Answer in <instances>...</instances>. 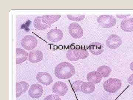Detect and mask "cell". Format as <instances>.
<instances>
[{
	"instance_id": "cell-14",
	"label": "cell",
	"mask_w": 133,
	"mask_h": 100,
	"mask_svg": "<svg viewBox=\"0 0 133 100\" xmlns=\"http://www.w3.org/2000/svg\"><path fill=\"white\" fill-rule=\"evenodd\" d=\"M29 87L28 83L25 81H21L16 83V96L19 98L23 94L28 91Z\"/></svg>"
},
{
	"instance_id": "cell-4",
	"label": "cell",
	"mask_w": 133,
	"mask_h": 100,
	"mask_svg": "<svg viewBox=\"0 0 133 100\" xmlns=\"http://www.w3.org/2000/svg\"><path fill=\"white\" fill-rule=\"evenodd\" d=\"M97 22L102 28H109L115 26L116 23V19L112 15H102L98 17Z\"/></svg>"
},
{
	"instance_id": "cell-22",
	"label": "cell",
	"mask_w": 133,
	"mask_h": 100,
	"mask_svg": "<svg viewBox=\"0 0 133 100\" xmlns=\"http://www.w3.org/2000/svg\"><path fill=\"white\" fill-rule=\"evenodd\" d=\"M84 83V82L81 80H77L72 83V87L73 90L76 92H81V86Z\"/></svg>"
},
{
	"instance_id": "cell-3",
	"label": "cell",
	"mask_w": 133,
	"mask_h": 100,
	"mask_svg": "<svg viewBox=\"0 0 133 100\" xmlns=\"http://www.w3.org/2000/svg\"><path fill=\"white\" fill-rule=\"evenodd\" d=\"M121 86V80L116 78H109L105 81L103 85L105 90L111 93L116 92L119 90Z\"/></svg>"
},
{
	"instance_id": "cell-5",
	"label": "cell",
	"mask_w": 133,
	"mask_h": 100,
	"mask_svg": "<svg viewBox=\"0 0 133 100\" xmlns=\"http://www.w3.org/2000/svg\"><path fill=\"white\" fill-rule=\"evenodd\" d=\"M21 44L24 49L28 51H30L33 50L36 47L37 40L34 36L27 35L22 39Z\"/></svg>"
},
{
	"instance_id": "cell-13",
	"label": "cell",
	"mask_w": 133,
	"mask_h": 100,
	"mask_svg": "<svg viewBox=\"0 0 133 100\" xmlns=\"http://www.w3.org/2000/svg\"><path fill=\"white\" fill-rule=\"evenodd\" d=\"M29 60L32 63H37L41 62L43 59V54L42 52L38 50L33 51L29 54Z\"/></svg>"
},
{
	"instance_id": "cell-23",
	"label": "cell",
	"mask_w": 133,
	"mask_h": 100,
	"mask_svg": "<svg viewBox=\"0 0 133 100\" xmlns=\"http://www.w3.org/2000/svg\"><path fill=\"white\" fill-rule=\"evenodd\" d=\"M66 57L67 59L70 61L75 62L78 60L74 56L72 49L69 50L67 51L66 54Z\"/></svg>"
},
{
	"instance_id": "cell-19",
	"label": "cell",
	"mask_w": 133,
	"mask_h": 100,
	"mask_svg": "<svg viewBox=\"0 0 133 100\" xmlns=\"http://www.w3.org/2000/svg\"><path fill=\"white\" fill-rule=\"evenodd\" d=\"M72 50L74 56L78 60L79 59H85L88 57V53L86 50L79 48Z\"/></svg>"
},
{
	"instance_id": "cell-18",
	"label": "cell",
	"mask_w": 133,
	"mask_h": 100,
	"mask_svg": "<svg viewBox=\"0 0 133 100\" xmlns=\"http://www.w3.org/2000/svg\"><path fill=\"white\" fill-rule=\"evenodd\" d=\"M95 86L94 84L92 82H84L81 86V91L86 94L92 93L94 92Z\"/></svg>"
},
{
	"instance_id": "cell-21",
	"label": "cell",
	"mask_w": 133,
	"mask_h": 100,
	"mask_svg": "<svg viewBox=\"0 0 133 100\" xmlns=\"http://www.w3.org/2000/svg\"><path fill=\"white\" fill-rule=\"evenodd\" d=\"M85 15H67V17L70 20L74 21L79 22L83 21L85 17Z\"/></svg>"
},
{
	"instance_id": "cell-20",
	"label": "cell",
	"mask_w": 133,
	"mask_h": 100,
	"mask_svg": "<svg viewBox=\"0 0 133 100\" xmlns=\"http://www.w3.org/2000/svg\"><path fill=\"white\" fill-rule=\"evenodd\" d=\"M97 72L103 78H106L109 76L111 72V68L107 66L103 65L100 66L97 69Z\"/></svg>"
},
{
	"instance_id": "cell-12",
	"label": "cell",
	"mask_w": 133,
	"mask_h": 100,
	"mask_svg": "<svg viewBox=\"0 0 133 100\" xmlns=\"http://www.w3.org/2000/svg\"><path fill=\"white\" fill-rule=\"evenodd\" d=\"M90 52L95 55H99L104 51V47L102 44L98 42H94L89 45L88 47Z\"/></svg>"
},
{
	"instance_id": "cell-24",
	"label": "cell",
	"mask_w": 133,
	"mask_h": 100,
	"mask_svg": "<svg viewBox=\"0 0 133 100\" xmlns=\"http://www.w3.org/2000/svg\"><path fill=\"white\" fill-rule=\"evenodd\" d=\"M44 100H62L58 96L56 95H48Z\"/></svg>"
},
{
	"instance_id": "cell-1",
	"label": "cell",
	"mask_w": 133,
	"mask_h": 100,
	"mask_svg": "<svg viewBox=\"0 0 133 100\" xmlns=\"http://www.w3.org/2000/svg\"><path fill=\"white\" fill-rule=\"evenodd\" d=\"M61 16V15H45L37 17L34 20L33 24L35 28L38 30H46L58 21Z\"/></svg>"
},
{
	"instance_id": "cell-26",
	"label": "cell",
	"mask_w": 133,
	"mask_h": 100,
	"mask_svg": "<svg viewBox=\"0 0 133 100\" xmlns=\"http://www.w3.org/2000/svg\"><path fill=\"white\" fill-rule=\"evenodd\" d=\"M128 82L130 85H133V74H131V76L129 77L128 79Z\"/></svg>"
},
{
	"instance_id": "cell-27",
	"label": "cell",
	"mask_w": 133,
	"mask_h": 100,
	"mask_svg": "<svg viewBox=\"0 0 133 100\" xmlns=\"http://www.w3.org/2000/svg\"><path fill=\"white\" fill-rule=\"evenodd\" d=\"M130 69L131 70L133 71V62L131 63V64L130 65Z\"/></svg>"
},
{
	"instance_id": "cell-6",
	"label": "cell",
	"mask_w": 133,
	"mask_h": 100,
	"mask_svg": "<svg viewBox=\"0 0 133 100\" xmlns=\"http://www.w3.org/2000/svg\"><path fill=\"white\" fill-rule=\"evenodd\" d=\"M69 33L73 38H81L83 35V30L78 23L73 22L70 24L69 27Z\"/></svg>"
},
{
	"instance_id": "cell-10",
	"label": "cell",
	"mask_w": 133,
	"mask_h": 100,
	"mask_svg": "<svg viewBox=\"0 0 133 100\" xmlns=\"http://www.w3.org/2000/svg\"><path fill=\"white\" fill-rule=\"evenodd\" d=\"M37 81L45 86H49L53 82L52 77L46 72H40L37 73L36 77Z\"/></svg>"
},
{
	"instance_id": "cell-17",
	"label": "cell",
	"mask_w": 133,
	"mask_h": 100,
	"mask_svg": "<svg viewBox=\"0 0 133 100\" xmlns=\"http://www.w3.org/2000/svg\"><path fill=\"white\" fill-rule=\"evenodd\" d=\"M102 77L97 71H93L89 72L87 74V79L89 82L94 84L99 83L102 80Z\"/></svg>"
},
{
	"instance_id": "cell-11",
	"label": "cell",
	"mask_w": 133,
	"mask_h": 100,
	"mask_svg": "<svg viewBox=\"0 0 133 100\" xmlns=\"http://www.w3.org/2000/svg\"><path fill=\"white\" fill-rule=\"evenodd\" d=\"M29 95L33 98L41 97L43 93V87L37 83L33 84L30 86L28 92Z\"/></svg>"
},
{
	"instance_id": "cell-8",
	"label": "cell",
	"mask_w": 133,
	"mask_h": 100,
	"mask_svg": "<svg viewBox=\"0 0 133 100\" xmlns=\"http://www.w3.org/2000/svg\"><path fill=\"white\" fill-rule=\"evenodd\" d=\"M122 43L121 39L119 36L115 34L111 35L108 38L106 44L108 47L112 49L119 48Z\"/></svg>"
},
{
	"instance_id": "cell-15",
	"label": "cell",
	"mask_w": 133,
	"mask_h": 100,
	"mask_svg": "<svg viewBox=\"0 0 133 100\" xmlns=\"http://www.w3.org/2000/svg\"><path fill=\"white\" fill-rule=\"evenodd\" d=\"M121 28L126 32L133 31V18H129L122 20L121 23Z\"/></svg>"
},
{
	"instance_id": "cell-25",
	"label": "cell",
	"mask_w": 133,
	"mask_h": 100,
	"mask_svg": "<svg viewBox=\"0 0 133 100\" xmlns=\"http://www.w3.org/2000/svg\"><path fill=\"white\" fill-rule=\"evenodd\" d=\"M130 15H116V16L119 19H127L128 17L130 16Z\"/></svg>"
},
{
	"instance_id": "cell-9",
	"label": "cell",
	"mask_w": 133,
	"mask_h": 100,
	"mask_svg": "<svg viewBox=\"0 0 133 100\" xmlns=\"http://www.w3.org/2000/svg\"><path fill=\"white\" fill-rule=\"evenodd\" d=\"M63 34L62 30L59 29H53L51 30L47 34V38L52 42H57L62 40Z\"/></svg>"
},
{
	"instance_id": "cell-2",
	"label": "cell",
	"mask_w": 133,
	"mask_h": 100,
	"mask_svg": "<svg viewBox=\"0 0 133 100\" xmlns=\"http://www.w3.org/2000/svg\"><path fill=\"white\" fill-rule=\"evenodd\" d=\"M76 73L74 66L70 63L63 62L58 65L55 71V75L57 78L66 79L72 77Z\"/></svg>"
},
{
	"instance_id": "cell-7",
	"label": "cell",
	"mask_w": 133,
	"mask_h": 100,
	"mask_svg": "<svg viewBox=\"0 0 133 100\" xmlns=\"http://www.w3.org/2000/svg\"><path fill=\"white\" fill-rule=\"evenodd\" d=\"M68 89L66 83L63 82H57L52 86V92L58 96H63L67 93Z\"/></svg>"
},
{
	"instance_id": "cell-16",
	"label": "cell",
	"mask_w": 133,
	"mask_h": 100,
	"mask_svg": "<svg viewBox=\"0 0 133 100\" xmlns=\"http://www.w3.org/2000/svg\"><path fill=\"white\" fill-rule=\"evenodd\" d=\"M28 53L27 52L22 49H16V64H20L26 61L28 58Z\"/></svg>"
}]
</instances>
